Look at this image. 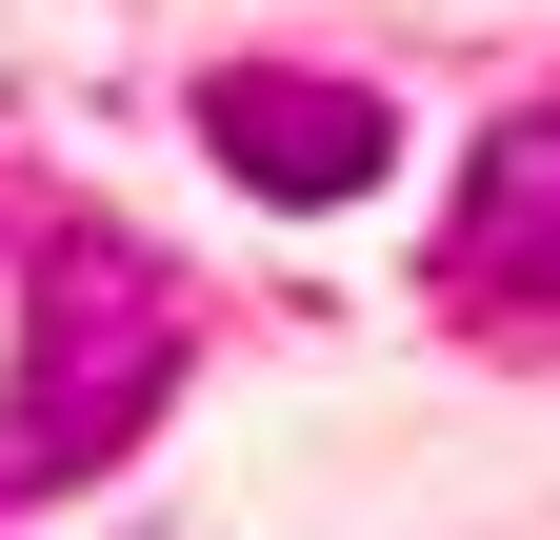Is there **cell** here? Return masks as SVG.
<instances>
[{"label": "cell", "instance_id": "obj_1", "mask_svg": "<svg viewBox=\"0 0 560 540\" xmlns=\"http://www.w3.org/2000/svg\"><path fill=\"white\" fill-rule=\"evenodd\" d=\"M21 301H40V341H21V400H0V501L120 460L140 421H161V380H180V301H161L140 240H40Z\"/></svg>", "mask_w": 560, "mask_h": 540}, {"label": "cell", "instance_id": "obj_2", "mask_svg": "<svg viewBox=\"0 0 560 540\" xmlns=\"http://www.w3.org/2000/svg\"><path fill=\"white\" fill-rule=\"evenodd\" d=\"M200 141H221L241 200H361V180L400 161V120H381L361 81H221V101H200Z\"/></svg>", "mask_w": 560, "mask_h": 540}]
</instances>
